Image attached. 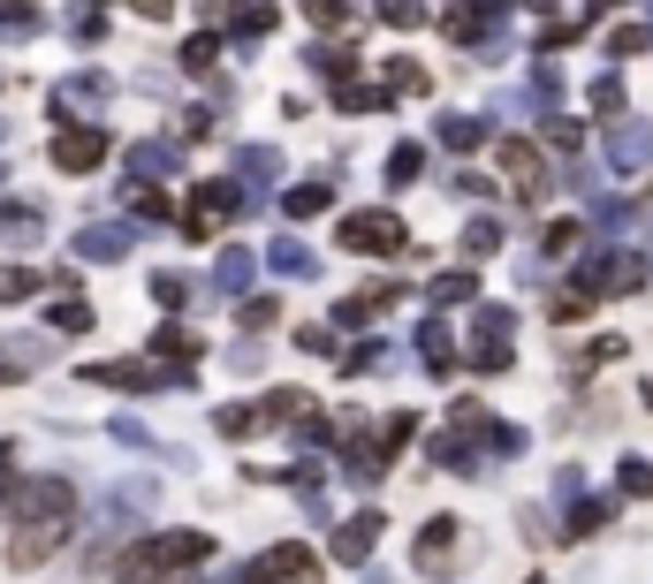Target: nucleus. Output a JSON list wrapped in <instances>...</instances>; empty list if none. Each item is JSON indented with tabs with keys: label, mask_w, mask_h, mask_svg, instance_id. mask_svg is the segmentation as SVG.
Listing matches in <instances>:
<instances>
[{
	"label": "nucleus",
	"mask_w": 653,
	"mask_h": 584,
	"mask_svg": "<svg viewBox=\"0 0 653 584\" xmlns=\"http://www.w3.org/2000/svg\"><path fill=\"white\" fill-rule=\"evenodd\" d=\"M69 516H76V493H69L61 478H31V486L15 493V524H8V562H15V570H38V562H46V555L61 547Z\"/></svg>",
	"instance_id": "1"
},
{
	"label": "nucleus",
	"mask_w": 653,
	"mask_h": 584,
	"mask_svg": "<svg viewBox=\"0 0 653 584\" xmlns=\"http://www.w3.org/2000/svg\"><path fill=\"white\" fill-rule=\"evenodd\" d=\"M213 555V539L205 532H167L153 547H130L122 555V577H153V570H190V562H205Z\"/></svg>",
	"instance_id": "2"
},
{
	"label": "nucleus",
	"mask_w": 653,
	"mask_h": 584,
	"mask_svg": "<svg viewBox=\"0 0 653 584\" xmlns=\"http://www.w3.org/2000/svg\"><path fill=\"white\" fill-rule=\"evenodd\" d=\"M342 243L365 251V259H395V251H403V221H395V213H349V221H342Z\"/></svg>",
	"instance_id": "3"
},
{
	"label": "nucleus",
	"mask_w": 653,
	"mask_h": 584,
	"mask_svg": "<svg viewBox=\"0 0 653 584\" xmlns=\"http://www.w3.org/2000/svg\"><path fill=\"white\" fill-rule=\"evenodd\" d=\"M494 159H501V175H509V190H517V198H532V205L547 198V159H539V145L501 138V152H494Z\"/></svg>",
	"instance_id": "4"
},
{
	"label": "nucleus",
	"mask_w": 653,
	"mask_h": 584,
	"mask_svg": "<svg viewBox=\"0 0 653 584\" xmlns=\"http://www.w3.org/2000/svg\"><path fill=\"white\" fill-rule=\"evenodd\" d=\"M289 577H312V547H274L266 562L244 570V584H289Z\"/></svg>",
	"instance_id": "5"
},
{
	"label": "nucleus",
	"mask_w": 653,
	"mask_h": 584,
	"mask_svg": "<svg viewBox=\"0 0 653 584\" xmlns=\"http://www.w3.org/2000/svg\"><path fill=\"white\" fill-rule=\"evenodd\" d=\"M107 159V138L99 130H69V138H54V167H69V175H84V167H99Z\"/></svg>",
	"instance_id": "6"
},
{
	"label": "nucleus",
	"mask_w": 653,
	"mask_h": 584,
	"mask_svg": "<svg viewBox=\"0 0 653 584\" xmlns=\"http://www.w3.org/2000/svg\"><path fill=\"white\" fill-rule=\"evenodd\" d=\"M449 562H456V524L441 516V524H426V547H418V570H434V577H441Z\"/></svg>",
	"instance_id": "7"
},
{
	"label": "nucleus",
	"mask_w": 653,
	"mask_h": 584,
	"mask_svg": "<svg viewBox=\"0 0 653 584\" xmlns=\"http://www.w3.org/2000/svg\"><path fill=\"white\" fill-rule=\"evenodd\" d=\"M372 532H380V516H357V524H342V547H334V555H342V562H365V555H372Z\"/></svg>",
	"instance_id": "8"
},
{
	"label": "nucleus",
	"mask_w": 653,
	"mask_h": 584,
	"mask_svg": "<svg viewBox=\"0 0 653 584\" xmlns=\"http://www.w3.org/2000/svg\"><path fill=\"white\" fill-rule=\"evenodd\" d=\"M266 410H274V418H312V395H289V388H282V395H266Z\"/></svg>",
	"instance_id": "9"
},
{
	"label": "nucleus",
	"mask_w": 653,
	"mask_h": 584,
	"mask_svg": "<svg viewBox=\"0 0 653 584\" xmlns=\"http://www.w3.org/2000/svg\"><path fill=\"white\" fill-rule=\"evenodd\" d=\"M153 349H161V357H198V342H190V334H161Z\"/></svg>",
	"instance_id": "10"
},
{
	"label": "nucleus",
	"mask_w": 653,
	"mask_h": 584,
	"mask_svg": "<svg viewBox=\"0 0 653 584\" xmlns=\"http://www.w3.org/2000/svg\"><path fill=\"white\" fill-rule=\"evenodd\" d=\"M624 486L631 493H653V463H624Z\"/></svg>",
	"instance_id": "11"
}]
</instances>
